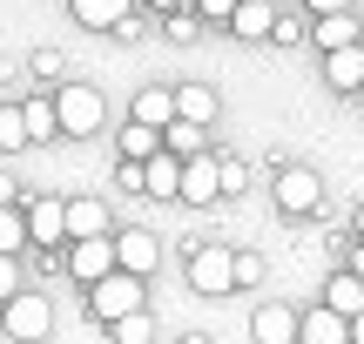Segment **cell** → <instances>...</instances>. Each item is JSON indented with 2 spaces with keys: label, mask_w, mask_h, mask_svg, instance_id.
<instances>
[{
  "label": "cell",
  "mask_w": 364,
  "mask_h": 344,
  "mask_svg": "<svg viewBox=\"0 0 364 344\" xmlns=\"http://www.w3.org/2000/svg\"><path fill=\"white\" fill-rule=\"evenodd\" d=\"M297 311H284V304H263L257 311V318H250V338H257V344H297Z\"/></svg>",
  "instance_id": "cell-10"
},
{
  "label": "cell",
  "mask_w": 364,
  "mask_h": 344,
  "mask_svg": "<svg viewBox=\"0 0 364 344\" xmlns=\"http://www.w3.org/2000/svg\"><path fill=\"white\" fill-rule=\"evenodd\" d=\"M351 270H358V277H364V243H358V250H351Z\"/></svg>",
  "instance_id": "cell-32"
},
{
  "label": "cell",
  "mask_w": 364,
  "mask_h": 344,
  "mask_svg": "<svg viewBox=\"0 0 364 344\" xmlns=\"http://www.w3.org/2000/svg\"><path fill=\"white\" fill-rule=\"evenodd\" d=\"M0 203H14V183H7V176H0Z\"/></svg>",
  "instance_id": "cell-35"
},
{
  "label": "cell",
  "mask_w": 364,
  "mask_h": 344,
  "mask_svg": "<svg viewBox=\"0 0 364 344\" xmlns=\"http://www.w3.org/2000/svg\"><path fill=\"white\" fill-rule=\"evenodd\" d=\"M0 324H7V338H21V344H41L54 331V311H48V297H34V291H14L7 304H0Z\"/></svg>",
  "instance_id": "cell-2"
},
{
  "label": "cell",
  "mask_w": 364,
  "mask_h": 344,
  "mask_svg": "<svg viewBox=\"0 0 364 344\" xmlns=\"http://www.w3.org/2000/svg\"><path fill=\"white\" fill-rule=\"evenodd\" d=\"M277 210L284 216H311L317 203H324V183H317V169H304V162H290V169H277Z\"/></svg>",
  "instance_id": "cell-5"
},
{
  "label": "cell",
  "mask_w": 364,
  "mask_h": 344,
  "mask_svg": "<svg viewBox=\"0 0 364 344\" xmlns=\"http://www.w3.org/2000/svg\"><path fill=\"white\" fill-rule=\"evenodd\" d=\"M14 291H21V270H14V257H0V304H7Z\"/></svg>",
  "instance_id": "cell-30"
},
{
  "label": "cell",
  "mask_w": 364,
  "mask_h": 344,
  "mask_svg": "<svg viewBox=\"0 0 364 344\" xmlns=\"http://www.w3.org/2000/svg\"><path fill=\"white\" fill-rule=\"evenodd\" d=\"M21 243H34V237H27V216L14 210V203H0V257H14Z\"/></svg>",
  "instance_id": "cell-25"
},
{
  "label": "cell",
  "mask_w": 364,
  "mask_h": 344,
  "mask_svg": "<svg viewBox=\"0 0 364 344\" xmlns=\"http://www.w3.org/2000/svg\"><path fill=\"white\" fill-rule=\"evenodd\" d=\"M311 14L324 21V14H351V0H311Z\"/></svg>",
  "instance_id": "cell-31"
},
{
  "label": "cell",
  "mask_w": 364,
  "mask_h": 344,
  "mask_svg": "<svg viewBox=\"0 0 364 344\" xmlns=\"http://www.w3.org/2000/svg\"><path fill=\"white\" fill-rule=\"evenodd\" d=\"M122 156H129V162L162 156V129H149V122H129V129H122Z\"/></svg>",
  "instance_id": "cell-21"
},
{
  "label": "cell",
  "mask_w": 364,
  "mask_h": 344,
  "mask_svg": "<svg viewBox=\"0 0 364 344\" xmlns=\"http://www.w3.org/2000/svg\"><path fill=\"white\" fill-rule=\"evenodd\" d=\"M243 284H263V257L236 250V291H243Z\"/></svg>",
  "instance_id": "cell-27"
},
{
  "label": "cell",
  "mask_w": 364,
  "mask_h": 344,
  "mask_svg": "<svg viewBox=\"0 0 364 344\" xmlns=\"http://www.w3.org/2000/svg\"><path fill=\"white\" fill-rule=\"evenodd\" d=\"M149 7H162V14H176V7H182V0H149Z\"/></svg>",
  "instance_id": "cell-34"
},
{
  "label": "cell",
  "mask_w": 364,
  "mask_h": 344,
  "mask_svg": "<svg viewBox=\"0 0 364 344\" xmlns=\"http://www.w3.org/2000/svg\"><path fill=\"white\" fill-rule=\"evenodd\" d=\"M54 115H61V135H95L108 115V102L95 88H81V81H68L61 95H54Z\"/></svg>",
  "instance_id": "cell-4"
},
{
  "label": "cell",
  "mask_w": 364,
  "mask_h": 344,
  "mask_svg": "<svg viewBox=\"0 0 364 344\" xmlns=\"http://www.w3.org/2000/svg\"><path fill=\"white\" fill-rule=\"evenodd\" d=\"M297 344H351V318H338L331 304L304 311V324H297Z\"/></svg>",
  "instance_id": "cell-9"
},
{
  "label": "cell",
  "mask_w": 364,
  "mask_h": 344,
  "mask_svg": "<svg viewBox=\"0 0 364 344\" xmlns=\"http://www.w3.org/2000/svg\"><path fill=\"white\" fill-rule=\"evenodd\" d=\"M351 344H364V318H351Z\"/></svg>",
  "instance_id": "cell-33"
},
{
  "label": "cell",
  "mask_w": 364,
  "mask_h": 344,
  "mask_svg": "<svg viewBox=\"0 0 364 344\" xmlns=\"http://www.w3.org/2000/svg\"><path fill=\"white\" fill-rule=\"evenodd\" d=\"M21 142H27V115H21V108H0V149L14 156Z\"/></svg>",
  "instance_id": "cell-26"
},
{
  "label": "cell",
  "mask_w": 364,
  "mask_h": 344,
  "mask_svg": "<svg viewBox=\"0 0 364 344\" xmlns=\"http://www.w3.org/2000/svg\"><path fill=\"white\" fill-rule=\"evenodd\" d=\"M324 304L338 311V318H364V277L358 270H338V277L324 284Z\"/></svg>",
  "instance_id": "cell-14"
},
{
  "label": "cell",
  "mask_w": 364,
  "mask_h": 344,
  "mask_svg": "<svg viewBox=\"0 0 364 344\" xmlns=\"http://www.w3.org/2000/svg\"><path fill=\"white\" fill-rule=\"evenodd\" d=\"M142 189H149V196H162V203L182 196V156H169V149L149 156V162H142Z\"/></svg>",
  "instance_id": "cell-12"
},
{
  "label": "cell",
  "mask_w": 364,
  "mask_h": 344,
  "mask_svg": "<svg viewBox=\"0 0 364 344\" xmlns=\"http://www.w3.org/2000/svg\"><path fill=\"white\" fill-rule=\"evenodd\" d=\"M223 196V156H189L182 162V203H216Z\"/></svg>",
  "instance_id": "cell-7"
},
{
  "label": "cell",
  "mask_w": 364,
  "mask_h": 344,
  "mask_svg": "<svg viewBox=\"0 0 364 344\" xmlns=\"http://www.w3.org/2000/svg\"><path fill=\"white\" fill-rule=\"evenodd\" d=\"M27 237H34L41 243V250H54V243H61L68 237V203H34V210H27Z\"/></svg>",
  "instance_id": "cell-11"
},
{
  "label": "cell",
  "mask_w": 364,
  "mask_h": 344,
  "mask_svg": "<svg viewBox=\"0 0 364 344\" xmlns=\"http://www.w3.org/2000/svg\"><path fill=\"white\" fill-rule=\"evenodd\" d=\"M250 183V169H243V162H236V156H223V196H236V189H243Z\"/></svg>",
  "instance_id": "cell-28"
},
{
  "label": "cell",
  "mask_w": 364,
  "mask_h": 344,
  "mask_svg": "<svg viewBox=\"0 0 364 344\" xmlns=\"http://www.w3.org/2000/svg\"><path fill=\"white\" fill-rule=\"evenodd\" d=\"M68 270H75L81 284H102L108 270H122L115 264V237H81L75 250H68Z\"/></svg>",
  "instance_id": "cell-8"
},
{
  "label": "cell",
  "mask_w": 364,
  "mask_h": 344,
  "mask_svg": "<svg viewBox=\"0 0 364 344\" xmlns=\"http://www.w3.org/2000/svg\"><path fill=\"white\" fill-rule=\"evenodd\" d=\"M108 331H115V344H156V318H149V311H129V318H115Z\"/></svg>",
  "instance_id": "cell-24"
},
{
  "label": "cell",
  "mask_w": 364,
  "mask_h": 344,
  "mask_svg": "<svg viewBox=\"0 0 364 344\" xmlns=\"http://www.w3.org/2000/svg\"><path fill=\"white\" fill-rule=\"evenodd\" d=\"M311 41H317L324 54H338V48H358V41H364V27L351 21V14H324V21L311 27Z\"/></svg>",
  "instance_id": "cell-15"
},
{
  "label": "cell",
  "mask_w": 364,
  "mask_h": 344,
  "mask_svg": "<svg viewBox=\"0 0 364 344\" xmlns=\"http://www.w3.org/2000/svg\"><path fill=\"white\" fill-rule=\"evenodd\" d=\"M135 0H75V21L81 27H122Z\"/></svg>",
  "instance_id": "cell-19"
},
{
  "label": "cell",
  "mask_w": 364,
  "mask_h": 344,
  "mask_svg": "<svg viewBox=\"0 0 364 344\" xmlns=\"http://www.w3.org/2000/svg\"><path fill=\"white\" fill-rule=\"evenodd\" d=\"M88 304H95V318H102V324L129 318V311H142V277H129V270H108L102 284H88Z\"/></svg>",
  "instance_id": "cell-3"
},
{
  "label": "cell",
  "mask_w": 364,
  "mask_h": 344,
  "mask_svg": "<svg viewBox=\"0 0 364 344\" xmlns=\"http://www.w3.org/2000/svg\"><path fill=\"white\" fill-rule=\"evenodd\" d=\"M68 237H108V210H102V203H95V196H75V203H68Z\"/></svg>",
  "instance_id": "cell-17"
},
{
  "label": "cell",
  "mask_w": 364,
  "mask_h": 344,
  "mask_svg": "<svg viewBox=\"0 0 364 344\" xmlns=\"http://www.w3.org/2000/svg\"><path fill=\"white\" fill-rule=\"evenodd\" d=\"M230 27L243 41H263V34H277V0H243V7L230 14Z\"/></svg>",
  "instance_id": "cell-16"
},
{
  "label": "cell",
  "mask_w": 364,
  "mask_h": 344,
  "mask_svg": "<svg viewBox=\"0 0 364 344\" xmlns=\"http://www.w3.org/2000/svg\"><path fill=\"white\" fill-rule=\"evenodd\" d=\"M135 122L169 129V122H176V95H169V88H142V95H135Z\"/></svg>",
  "instance_id": "cell-20"
},
{
  "label": "cell",
  "mask_w": 364,
  "mask_h": 344,
  "mask_svg": "<svg viewBox=\"0 0 364 344\" xmlns=\"http://www.w3.org/2000/svg\"><path fill=\"white\" fill-rule=\"evenodd\" d=\"M324 75H331V88H338V95H358L364 88V41H358V48L324 54Z\"/></svg>",
  "instance_id": "cell-13"
},
{
  "label": "cell",
  "mask_w": 364,
  "mask_h": 344,
  "mask_svg": "<svg viewBox=\"0 0 364 344\" xmlns=\"http://www.w3.org/2000/svg\"><path fill=\"white\" fill-rule=\"evenodd\" d=\"M176 115L196 122V129H209V122H216V95H209L203 81H189V88H176Z\"/></svg>",
  "instance_id": "cell-18"
},
{
  "label": "cell",
  "mask_w": 364,
  "mask_h": 344,
  "mask_svg": "<svg viewBox=\"0 0 364 344\" xmlns=\"http://www.w3.org/2000/svg\"><path fill=\"white\" fill-rule=\"evenodd\" d=\"M115 264L129 270V277H149V270L162 264V243H156V230H115Z\"/></svg>",
  "instance_id": "cell-6"
},
{
  "label": "cell",
  "mask_w": 364,
  "mask_h": 344,
  "mask_svg": "<svg viewBox=\"0 0 364 344\" xmlns=\"http://www.w3.org/2000/svg\"><path fill=\"white\" fill-rule=\"evenodd\" d=\"M189 291H203V297H230V291H236V250L203 243V250L189 257Z\"/></svg>",
  "instance_id": "cell-1"
},
{
  "label": "cell",
  "mask_w": 364,
  "mask_h": 344,
  "mask_svg": "<svg viewBox=\"0 0 364 344\" xmlns=\"http://www.w3.org/2000/svg\"><path fill=\"white\" fill-rule=\"evenodd\" d=\"M162 149H169V156H182V162H189V156H203V129H196V122H169V129H162Z\"/></svg>",
  "instance_id": "cell-23"
},
{
  "label": "cell",
  "mask_w": 364,
  "mask_h": 344,
  "mask_svg": "<svg viewBox=\"0 0 364 344\" xmlns=\"http://www.w3.org/2000/svg\"><path fill=\"white\" fill-rule=\"evenodd\" d=\"M21 115H27V142H54V135H61V115H54L48 95H41V102H27Z\"/></svg>",
  "instance_id": "cell-22"
},
{
  "label": "cell",
  "mask_w": 364,
  "mask_h": 344,
  "mask_svg": "<svg viewBox=\"0 0 364 344\" xmlns=\"http://www.w3.org/2000/svg\"><path fill=\"white\" fill-rule=\"evenodd\" d=\"M236 7H243V0H196V14H203V21H230Z\"/></svg>",
  "instance_id": "cell-29"
},
{
  "label": "cell",
  "mask_w": 364,
  "mask_h": 344,
  "mask_svg": "<svg viewBox=\"0 0 364 344\" xmlns=\"http://www.w3.org/2000/svg\"><path fill=\"white\" fill-rule=\"evenodd\" d=\"M358 243H364V203H358Z\"/></svg>",
  "instance_id": "cell-36"
}]
</instances>
